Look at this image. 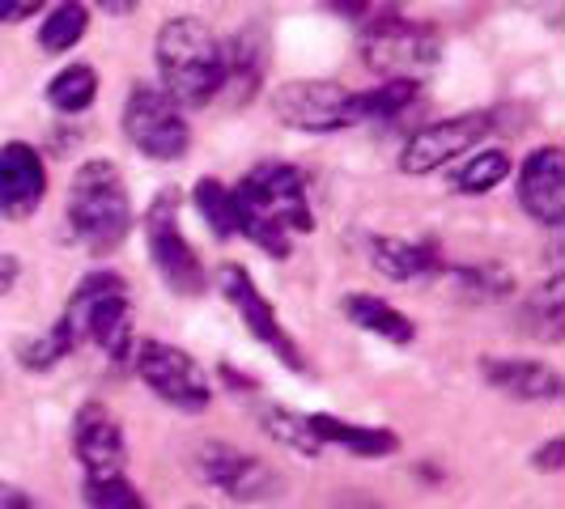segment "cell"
<instances>
[{"mask_svg":"<svg viewBox=\"0 0 565 509\" xmlns=\"http://www.w3.org/2000/svg\"><path fill=\"white\" fill-rule=\"evenodd\" d=\"M510 174H514V158L507 149H477L451 174V187L459 196H489V192H498L507 183Z\"/></svg>","mask_w":565,"mask_h":509,"instance_id":"cell-21","label":"cell"},{"mask_svg":"<svg viewBox=\"0 0 565 509\" xmlns=\"http://www.w3.org/2000/svg\"><path fill=\"white\" fill-rule=\"evenodd\" d=\"M259 424H264V433H268L273 442H281L285 451H298L302 458H319V454H323L319 437H315L311 424H307V412L268 403V408H259Z\"/></svg>","mask_w":565,"mask_h":509,"instance_id":"cell-27","label":"cell"},{"mask_svg":"<svg viewBox=\"0 0 565 509\" xmlns=\"http://www.w3.org/2000/svg\"><path fill=\"white\" fill-rule=\"evenodd\" d=\"M153 68L179 111L209 107L222 94V34L196 13H174L153 34Z\"/></svg>","mask_w":565,"mask_h":509,"instance_id":"cell-2","label":"cell"},{"mask_svg":"<svg viewBox=\"0 0 565 509\" xmlns=\"http://www.w3.org/2000/svg\"><path fill=\"white\" fill-rule=\"evenodd\" d=\"M98 73L89 64H64L47 82V107L60 115H85L98 98Z\"/></svg>","mask_w":565,"mask_h":509,"instance_id":"cell-25","label":"cell"},{"mask_svg":"<svg viewBox=\"0 0 565 509\" xmlns=\"http://www.w3.org/2000/svg\"><path fill=\"white\" fill-rule=\"evenodd\" d=\"M196 476H200V484L217 488L222 497L243 501V506L268 501V497H277V488H281V476H277L259 454L238 451V446H230V442H204V446H200Z\"/></svg>","mask_w":565,"mask_h":509,"instance_id":"cell-12","label":"cell"},{"mask_svg":"<svg viewBox=\"0 0 565 509\" xmlns=\"http://www.w3.org/2000/svg\"><path fill=\"white\" fill-rule=\"evenodd\" d=\"M362 64L383 82H417L443 59V34L399 9H370L362 18Z\"/></svg>","mask_w":565,"mask_h":509,"instance_id":"cell-5","label":"cell"},{"mask_svg":"<svg viewBox=\"0 0 565 509\" xmlns=\"http://www.w3.org/2000/svg\"><path fill=\"white\" fill-rule=\"evenodd\" d=\"M18 277H22V263H18V254L0 251V297H4V293H13Z\"/></svg>","mask_w":565,"mask_h":509,"instance_id":"cell-32","label":"cell"},{"mask_svg":"<svg viewBox=\"0 0 565 509\" xmlns=\"http://www.w3.org/2000/svg\"><path fill=\"white\" fill-rule=\"evenodd\" d=\"M179 204H183L179 187H162L153 196L149 213H145V247H149L153 272L162 277V284H167L170 293L200 297L209 289V272H204L196 247L188 242V234L179 226Z\"/></svg>","mask_w":565,"mask_h":509,"instance_id":"cell-6","label":"cell"},{"mask_svg":"<svg viewBox=\"0 0 565 509\" xmlns=\"http://www.w3.org/2000/svg\"><path fill=\"white\" fill-rule=\"evenodd\" d=\"M128 366L137 369L145 387L153 391V399H162L174 412H188L196 416L213 403V387H209V373L200 369V361L179 348V344H167V339H141L132 348V361Z\"/></svg>","mask_w":565,"mask_h":509,"instance_id":"cell-8","label":"cell"},{"mask_svg":"<svg viewBox=\"0 0 565 509\" xmlns=\"http://www.w3.org/2000/svg\"><path fill=\"white\" fill-rule=\"evenodd\" d=\"M217 289H222V297H226L230 306L238 311V318L247 323V332H252V336L259 339L285 369H294V373H311L307 353L298 348V339L285 332L277 306L259 293V284L252 281V272H247L243 263H222V268H217Z\"/></svg>","mask_w":565,"mask_h":509,"instance_id":"cell-9","label":"cell"},{"mask_svg":"<svg viewBox=\"0 0 565 509\" xmlns=\"http://www.w3.org/2000/svg\"><path fill=\"white\" fill-rule=\"evenodd\" d=\"M366 254L370 263L396 284L429 281L447 268L438 242H408V238H392V234H374L366 242Z\"/></svg>","mask_w":565,"mask_h":509,"instance_id":"cell-18","label":"cell"},{"mask_svg":"<svg viewBox=\"0 0 565 509\" xmlns=\"http://www.w3.org/2000/svg\"><path fill=\"white\" fill-rule=\"evenodd\" d=\"M47 199V162L30 141L0 144V217L22 226Z\"/></svg>","mask_w":565,"mask_h":509,"instance_id":"cell-14","label":"cell"},{"mask_svg":"<svg viewBox=\"0 0 565 509\" xmlns=\"http://www.w3.org/2000/svg\"><path fill=\"white\" fill-rule=\"evenodd\" d=\"M43 4L39 0H0V26H13V22H26L34 18Z\"/></svg>","mask_w":565,"mask_h":509,"instance_id":"cell-31","label":"cell"},{"mask_svg":"<svg viewBox=\"0 0 565 509\" xmlns=\"http://www.w3.org/2000/svg\"><path fill=\"white\" fill-rule=\"evenodd\" d=\"M73 454L82 463L85 480L124 476V467H128L124 424L103 399H85L82 408L73 412Z\"/></svg>","mask_w":565,"mask_h":509,"instance_id":"cell-13","label":"cell"},{"mask_svg":"<svg viewBox=\"0 0 565 509\" xmlns=\"http://www.w3.org/2000/svg\"><path fill=\"white\" fill-rule=\"evenodd\" d=\"M188 509H200V506H188Z\"/></svg>","mask_w":565,"mask_h":509,"instance_id":"cell-35","label":"cell"},{"mask_svg":"<svg viewBox=\"0 0 565 509\" xmlns=\"http://www.w3.org/2000/svg\"><path fill=\"white\" fill-rule=\"evenodd\" d=\"M64 221H68V238L94 259H107L128 242L137 217H132L128 183H124L115 162L89 158L73 170L68 199H64Z\"/></svg>","mask_w":565,"mask_h":509,"instance_id":"cell-3","label":"cell"},{"mask_svg":"<svg viewBox=\"0 0 565 509\" xmlns=\"http://www.w3.org/2000/svg\"><path fill=\"white\" fill-rule=\"evenodd\" d=\"M493 132V115L489 111H459L447 115V119H434L417 128L404 149H399V170L408 178H422V174H434L438 166H451L455 158L481 149V141Z\"/></svg>","mask_w":565,"mask_h":509,"instance_id":"cell-10","label":"cell"},{"mask_svg":"<svg viewBox=\"0 0 565 509\" xmlns=\"http://www.w3.org/2000/svg\"><path fill=\"white\" fill-rule=\"evenodd\" d=\"M119 128H124V141L137 153H145L149 162H183L188 149H192L188 115L149 82H137L128 89L124 111H119Z\"/></svg>","mask_w":565,"mask_h":509,"instance_id":"cell-7","label":"cell"},{"mask_svg":"<svg viewBox=\"0 0 565 509\" xmlns=\"http://www.w3.org/2000/svg\"><path fill=\"white\" fill-rule=\"evenodd\" d=\"M422 82H379L370 89H353V123H383L413 107Z\"/></svg>","mask_w":565,"mask_h":509,"instance_id":"cell-23","label":"cell"},{"mask_svg":"<svg viewBox=\"0 0 565 509\" xmlns=\"http://www.w3.org/2000/svg\"><path fill=\"white\" fill-rule=\"evenodd\" d=\"M85 30H89V9L85 4H77V0L52 4L43 13V22H39V47L47 56H64V52H73L82 43Z\"/></svg>","mask_w":565,"mask_h":509,"instance_id":"cell-26","label":"cell"},{"mask_svg":"<svg viewBox=\"0 0 565 509\" xmlns=\"http://www.w3.org/2000/svg\"><path fill=\"white\" fill-rule=\"evenodd\" d=\"M82 348V339H77V332L64 323V318H56L43 336H30V339H18V366L30 369V373H47V369H56L64 357H73Z\"/></svg>","mask_w":565,"mask_h":509,"instance_id":"cell-22","label":"cell"},{"mask_svg":"<svg viewBox=\"0 0 565 509\" xmlns=\"http://www.w3.org/2000/svg\"><path fill=\"white\" fill-rule=\"evenodd\" d=\"M98 13H137V4H132V0H124V4H111V0H103V4H98Z\"/></svg>","mask_w":565,"mask_h":509,"instance_id":"cell-34","label":"cell"},{"mask_svg":"<svg viewBox=\"0 0 565 509\" xmlns=\"http://www.w3.org/2000/svg\"><path fill=\"white\" fill-rule=\"evenodd\" d=\"M264 64H268V39L259 26H243L222 39V94H230L234 107H247L259 94Z\"/></svg>","mask_w":565,"mask_h":509,"instance_id":"cell-16","label":"cell"},{"mask_svg":"<svg viewBox=\"0 0 565 509\" xmlns=\"http://www.w3.org/2000/svg\"><path fill=\"white\" fill-rule=\"evenodd\" d=\"M85 509H149L141 488L128 476H107V480H85L82 484Z\"/></svg>","mask_w":565,"mask_h":509,"instance_id":"cell-28","label":"cell"},{"mask_svg":"<svg viewBox=\"0 0 565 509\" xmlns=\"http://www.w3.org/2000/svg\"><path fill=\"white\" fill-rule=\"evenodd\" d=\"M0 509H34L26 488H18V484L0 480Z\"/></svg>","mask_w":565,"mask_h":509,"instance_id":"cell-33","label":"cell"},{"mask_svg":"<svg viewBox=\"0 0 565 509\" xmlns=\"http://www.w3.org/2000/svg\"><path fill=\"white\" fill-rule=\"evenodd\" d=\"M451 277H455V284L463 289V297H472V302H502V297H510V289H514L510 272L493 268V263H481V268H455Z\"/></svg>","mask_w":565,"mask_h":509,"instance_id":"cell-29","label":"cell"},{"mask_svg":"<svg viewBox=\"0 0 565 509\" xmlns=\"http://www.w3.org/2000/svg\"><path fill=\"white\" fill-rule=\"evenodd\" d=\"M519 208L544 229H562L565 221V166L557 144H540L519 166Z\"/></svg>","mask_w":565,"mask_h":509,"instance_id":"cell-15","label":"cell"},{"mask_svg":"<svg viewBox=\"0 0 565 509\" xmlns=\"http://www.w3.org/2000/svg\"><path fill=\"white\" fill-rule=\"evenodd\" d=\"M268 107L285 128L311 132V137L358 128L353 123V89H344L340 82H285L268 94Z\"/></svg>","mask_w":565,"mask_h":509,"instance_id":"cell-11","label":"cell"},{"mask_svg":"<svg viewBox=\"0 0 565 509\" xmlns=\"http://www.w3.org/2000/svg\"><path fill=\"white\" fill-rule=\"evenodd\" d=\"M481 378L493 391L519 403H553L562 396V373L548 361H532V357H484Z\"/></svg>","mask_w":565,"mask_h":509,"instance_id":"cell-17","label":"cell"},{"mask_svg":"<svg viewBox=\"0 0 565 509\" xmlns=\"http://www.w3.org/2000/svg\"><path fill=\"white\" fill-rule=\"evenodd\" d=\"M230 192H234V208H238V238L273 254L277 263L294 254L298 234L315 229L307 178L294 162H259Z\"/></svg>","mask_w":565,"mask_h":509,"instance_id":"cell-1","label":"cell"},{"mask_svg":"<svg viewBox=\"0 0 565 509\" xmlns=\"http://www.w3.org/2000/svg\"><path fill=\"white\" fill-rule=\"evenodd\" d=\"M192 208L200 213V221L209 226V234L217 242H230L238 234V208H234V192H230L222 178L204 174L196 187H192Z\"/></svg>","mask_w":565,"mask_h":509,"instance_id":"cell-24","label":"cell"},{"mask_svg":"<svg viewBox=\"0 0 565 509\" xmlns=\"http://www.w3.org/2000/svg\"><path fill=\"white\" fill-rule=\"evenodd\" d=\"M60 318L77 332L82 344H94L98 353H107L115 366L132 361L137 318H132V302H128V281L119 272L98 268V272L82 277V284L73 289V297L64 302Z\"/></svg>","mask_w":565,"mask_h":509,"instance_id":"cell-4","label":"cell"},{"mask_svg":"<svg viewBox=\"0 0 565 509\" xmlns=\"http://www.w3.org/2000/svg\"><path fill=\"white\" fill-rule=\"evenodd\" d=\"M562 454H565L562 437H548V442L536 446V454H532V467H536V472H562Z\"/></svg>","mask_w":565,"mask_h":509,"instance_id":"cell-30","label":"cell"},{"mask_svg":"<svg viewBox=\"0 0 565 509\" xmlns=\"http://www.w3.org/2000/svg\"><path fill=\"white\" fill-rule=\"evenodd\" d=\"M340 311H344V318H349L358 332H370V336L387 339V344H399V348H404V344L417 339V323L404 311H396L392 302L374 297V293H344Z\"/></svg>","mask_w":565,"mask_h":509,"instance_id":"cell-20","label":"cell"},{"mask_svg":"<svg viewBox=\"0 0 565 509\" xmlns=\"http://www.w3.org/2000/svg\"><path fill=\"white\" fill-rule=\"evenodd\" d=\"M307 424L319 437V446H340L353 458H392L399 451V433L387 429V424H358L344 421V416H332V412H307Z\"/></svg>","mask_w":565,"mask_h":509,"instance_id":"cell-19","label":"cell"}]
</instances>
